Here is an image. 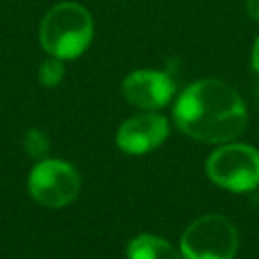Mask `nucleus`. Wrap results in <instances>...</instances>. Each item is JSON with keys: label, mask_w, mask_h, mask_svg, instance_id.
<instances>
[{"label": "nucleus", "mask_w": 259, "mask_h": 259, "mask_svg": "<svg viewBox=\"0 0 259 259\" xmlns=\"http://www.w3.org/2000/svg\"><path fill=\"white\" fill-rule=\"evenodd\" d=\"M127 259H182V255L166 239L142 233L127 243Z\"/></svg>", "instance_id": "6e6552de"}, {"label": "nucleus", "mask_w": 259, "mask_h": 259, "mask_svg": "<svg viewBox=\"0 0 259 259\" xmlns=\"http://www.w3.org/2000/svg\"><path fill=\"white\" fill-rule=\"evenodd\" d=\"M239 233L223 214H204L194 219L182 233V259H235Z\"/></svg>", "instance_id": "7ed1b4c3"}, {"label": "nucleus", "mask_w": 259, "mask_h": 259, "mask_svg": "<svg viewBox=\"0 0 259 259\" xmlns=\"http://www.w3.org/2000/svg\"><path fill=\"white\" fill-rule=\"evenodd\" d=\"M245 6H247V14H249L253 20L259 22V0H247Z\"/></svg>", "instance_id": "9b49d317"}, {"label": "nucleus", "mask_w": 259, "mask_h": 259, "mask_svg": "<svg viewBox=\"0 0 259 259\" xmlns=\"http://www.w3.org/2000/svg\"><path fill=\"white\" fill-rule=\"evenodd\" d=\"M93 38V18L79 2H59L47 10L38 26V40L47 55L69 61L81 57Z\"/></svg>", "instance_id": "f03ea898"}, {"label": "nucleus", "mask_w": 259, "mask_h": 259, "mask_svg": "<svg viewBox=\"0 0 259 259\" xmlns=\"http://www.w3.org/2000/svg\"><path fill=\"white\" fill-rule=\"evenodd\" d=\"M121 91L127 103L144 109V111H154L170 103L174 97L176 85L170 75L156 71V69H138L130 73L123 83Z\"/></svg>", "instance_id": "423d86ee"}, {"label": "nucleus", "mask_w": 259, "mask_h": 259, "mask_svg": "<svg viewBox=\"0 0 259 259\" xmlns=\"http://www.w3.org/2000/svg\"><path fill=\"white\" fill-rule=\"evenodd\" d=\"M251 63H253V69L259 73V36L255 38V45H253V53H251Z\"/></svg>", "instance_id": "f8f14e48"}, {"label": "nucleus", "mask_w": 259, "mask_h": 259, "mask_svg": "<svg viewBox=\"0 0 259 259\" xmlns=\"http://www.w3.org/2000/svg\"><path fill=\"white\" fill-rule=\"evenodd\" d=\"M206 176L231 192H249L259 186V150L249 144L225 142L206 158Z\"/></svg>", "instance_id": "20e7f679"}, {"label": "nucleus", "mask_w": 259, "mask_h": 259, "mask_svg": "<svg viewBox=\"0 0 259 259\" xmlns=\"http://www.w3.org/2000/svg\"><path fill=\"white\" fill-rule=\"evenodd\" d=\"M65 77V67H63V59L57 57H47L40 67H38V81L45 87H57Z\"/></svg>", "instance_id": "1a4fd4ad"}, {"label": "nucleus", "mask_w": 259, "mask_h": 259, "mask_svg": "<svg viewBox=\"0 0 259 259\" xmlns=\"http://www.w3.org/2000/svg\"><path fill=\"white\" fill-rule=\"evenodd\" d=\"M24 148H26V152L34 160H42V158H47L51 146H49L47 134L40 132V130H36V127H32V130H28V134L24 138Z\"/></svg>", "instance_id": "9d476101"}, {"label": "nucleus", "mask_w": 259, "mask_h": 259, "mask_svg": "<svg viewBox=\"0 0 259 259\" xmlns=\"http://www.w3.org/2000/svg\"><path fill=\"white\" fill-rule=\"evenodd\" d=\"M174 121L198 142L225 144L247 127V107L231 85L219 79H200L178 95Z\"/></svg>", "instance_id": "f257e3e1"}, {"label": "nucleus", "mask_w": 259, "mask_h": 259, "mask_svg": "<svg viewBox=\"0 0 259 259\" xmlns=\"http://www.w3.org/2000/svg\"><path fill=\"white\" fill-rule=\"evenodd\" d=\"M170 134V123L160 113H138L125 119L115 136V142L121 152L140 156L156 150L164 144Z\"/></svg>", "instance_id": "0eeeda50"}, {"label": "nucleus", "mask_w": 259, "mask_h": 259, "mask_svg": "<svg viewBox=\"0 0 259 259\" xmlns=\"http://www.w3.org/2000/svg\"><path fill=\"white\" fill-rule=\"evenodd\" d=\"M28 194L45 208H63L71 204L81 190V176L73 164L59 158L38 160L26 180Z\"/></svg>", "instance_id": "39448f33"}]
</instances>
